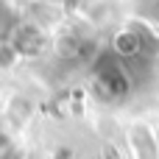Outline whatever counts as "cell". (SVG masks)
<instances>
[{
  "mask_svg": "<svg viewBox=\"0 0 159 159\" xmlns=\"http://www.w3.org/2000/svg\"><path fill=\"white\" fill-rule=\"evenodd\" d=\"M95 87L106 98H120L129 92V70L112 50L95 59Z\"/></svg>",
  "mask_w": 159,
  "mask_h": 159,
  "instance_id": "1",
  "label": "cell"
},
{
  "mask_svg": "<svg viewBox=\"0 0 159 159\" xmlns=\"http://www.w3.org/2000/svg\"><path fill=\"white\" fill-rule=\"evenodd\" d=\"M56 159H70V151H59V154H56Z\"/></svg>",
  "mask_w": 159,
  "mask_h": 159,
  "instance_id": "8",
  "label": "cell"
},
{
  "mask_svg": "<svg viewBox=\"0 0 159 159\" xmlns=\"http://www.w3.org/2000/svg\"><path fill=\"white\" fill-rule=\"evenodd\" d=\"M17 61H20L17 48H14L8 39H0V70H11Z\"/></svg>",
  "mask_w": 159,
  "mask_h": 159,
  "instance_id": "5",
  "label": "cell"
},
{
  "mask_svg": "<svg viewBox=\"0 0 159 159\" xmlns=\"http://www.w3.org/2000/svg\"><path fill=\"white\" fill-rule=\"evenodd\" d=\"M14 25H17V20H14L11 8L6 6V0H0V39H3V34H11Z\"/></svg>",
  "mask_w": 159,
  "mask_h": 159,
  "instance_id": "7",
  "label": "cell"
},
{
  "mask_svg": "<svg viewBox=\"0 0 159 159\" xmlns=\"http://www.w3.org/2000/svg\"><path fill=\"white\" fill-rule=\"evenodd\" d=\"M6 39L17 48V53H20V56H39V53L48 48V34H45V28H42V25H36V22L14 25V28H11V34H8Z\"/></svg>",
  "mask_w": 159,
  "mask_h": 159,
  "instance_id": "2",
  "label": "cell"
},
{
  "mask_svg": "<svg viewBox=\"0 0 159 159\" xmlns=\"http://www.w3.org/2000/svg\"><path fill=\"white\" fill-rule=\"evenodd\" d=\"M53 48L61 59H84L89 53V39L78 31H61V34H56Z\"/></svg>",
  "mask_w": 159,
  "mask_h": 159,
  "instance_id": "3",
  "label": "cell"
},
{
  "mask_svg": "<svg viewBox=\"0 0 159 159\" xmlns=\"http://www.w3.org/2000/svg\"><path fill=\"white\" fill-rule=\"evenodd\" d=\"M28 115H31V101L22 98V95H17V98L8 103V117H14V123H20L17 117H28Z\"/></svg>",
  "mask_w": 159,
  "mask_h": 159,
  "instance_id": "6",
  "label": "cell"
},
{
  "mask_svg": "<svg viewBox=\"0 0 159 159\" xmlns=\"http://www.w3.org/2000/svg\"><path fill=\"white\" fill-rule=\"evenodd\" d=\"M129 137H131V148H134V157H137V159H157V157H159L154 131H151L148 126H143V123L131 126Z\"/></svg>",
  "mask_w": 159,
  "mask_h": 159,
  "instance_id": "4",
  "label": "cell"
}]
</instances>
